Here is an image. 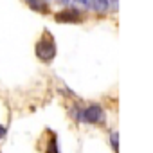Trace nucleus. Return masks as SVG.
<instances>
[{"label":"nucleus","instance_id":"obj_1","mask_svg":"<svg viewBox=\"0 0 153 153\" xmlns=\"http://www.w3.org/2000/svg\"><path fill=\"white\" fill-rule=\"evenodd\" d=\"M36 54L43 59V61H49V59H52L54 58V54H56V47H54V42L52 40H49V38H43V40H40V43L36 45Z\"/></svg>","mask_w":153,"mask_h":153},{"label":"nucleus","instance_id":"obj_2","mask_svg":"<svg viewBox=\"0 0 153 153\" xmlns=\"http://www.w3.org/2000/svg\"><path fill=\"white\" fill-rule=\"evenodd\" d=\"M101 119H103V110H101V106H97V105L88 106V108L83 112V121H85V123L96 124V123H99Z\"/></svg>","mask_w":153,"mask_h":153},{"label":"nucleus","instance_id":"obj_3","mask_svg":"<svg viewBox=\"0 0 153 153\" xmlns=\"http://www.w3.org/2000/svg\"><path fill=\"white\" fill-rule=\"evenodd\" d=\"M58 22H78L79 20V15L76 11H61L56 15Z\"/></svg>","mask_w":153,"mask_h":153},{"label":"nucleus","instance_id":"obj_4","mask_svg":"<svg viewBox=\"0 0 153 153\" xmlns=\"http://www.w3.org/2000/svg\"><path fill=\"white\" fill-rule=\"evenodd\" d=\"M92 9L97 13H106L108 11V0H92Z\"/></svg>","mask_w":153,"mask_h":153},{"label":"nucleus","instance_id":"obj_5","mask_svg":"<svg viewBox=\"0 0 153 153\" xmlns=\"http://www.w3.org/2000/svg\"><path fill=\"white\" fill-rule=\"evenodd\" d=\"M27 2L33 6V9H36V11L40 9V2H38V0H27Z\"/></svg>","mask_w":153,"mask_h":153},{"label":"nucleus","instance_id":"obj_6","mask_svg":"<svg viewBox=\"0 0 153 153\" xmlns=\"http://www.w3.org/2000/svg\"><path fill=\"white\" fill-rule=\"evenodd\" d=\"M112 144H114V149L117 151V149H119V146H117V133L112 135Z\"/></svg>","mask_w":153,"mask_h":153},{"label":"nucleus","instance_id":"obj_7","mask_svg":"<svg viewBox=\"0 0 153 153\" xmlns=\"http://www.w3.org/2000/svg\"><path fill=\"white\" fill-rule=\"evenodd\" d=\"M4 135H6V128L0 126V139H4Z\"/></svg>","mask_w":153,"mask_h":153},{"label":"nucleus","instance_id":"obj_8","mask_svg":"<svg viewBox=\"0 0 153 153\" xmlns=\"http://www.w3.org/2000/svg\"><path fill=\"white\" fill-rule=\"evenodd\" d=\"M78 2H79V4H85V6H87V4H88V0H78Z\"/></svg>","mask_w":153,"mask_h":153},{"label":"nucleus","instance_id":"obj_9","mask_svg":"<svg viewBox=\"0 0 153 153\" xmlns=\"http://www.w3.org/2000/svg\"><path fill=\"white\" fill-rule=\"evenodd\" d=\"M59 2H63V4H65V2H68V0H59Z\"/></svg>","mask_w":153,"mask_h":153}]
</instances>
